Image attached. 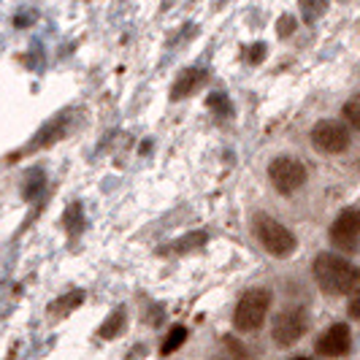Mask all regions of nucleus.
Returning <instances> with one entry per match:
<instances>
[{"instance_id": "obj_8", "label": "nucleus", "mask_w": 360, "mask_h": 360, "mask_svg": "<svg viewBox=\"0 0 360 360\" xmlns=\"http://www.w3.org/2000/svg\"><path fill=\"white\" fill-rule=\"evenodd\" d=\"M352 347V333H349V325L347 323H336L325 330L323 336L317 339V352L325 355V358H342L349 352Z\"/></svg>"}, {"instance_id": "obj_4", "label": "nucleus", "mask_w": 360, "mask_h": 360, "mask_svg": "<svg viewBox=\"0 0 360 360\" xmlns=\"http://www.w3.org/2000/svg\"><path fill=\"white\" fill-rule=\"evenodd\" d=\"M307 165L298 160V158H288V155H282V158H276V160H271L269 165V179L271 184L276 187V193H282V195H290V193H295V190H301L304 184H307Z\"/></svg>"}, {"instance_id": "obj_12", "label": "nucleus", "mask_w": 360, "mask_h": 360, "mask_svg": "<svg viewBox=\"0 0 360 360\" xmlns=\"http://www.w3.org/2000/svg\"><path fill=\"white\" fill-rule=\"evenodd\" d=\"M344 120L355 127V130H360V92L352 95V98L344 103Z\"/></svg>"}, {"instance_id": "obj_13", "label": "nucleus", "mask_w": 360, "mask_h": 360, "mask_svg": "<svg viewBox=\"0 0 360 360\" xmlns=\"http://www.w3.org/2000/svg\"><path fill=\"white\" fill-rule=\"evenodd\" d=\"M347 314H349L352 320H360V288L352 290V298H349V304H347Z\"/></svg>"}, {"instance_id": "obj_10", "label": "nucleus", "mask_w": 360, "mask_h": 360, "mask_svg": "<svg viewBox=\"0 0 360 360\" xmlns=\"http://www.w3.org/2000/svg\"><path fill=\"white\" fill-rule=\"evenodd\" d=\"M122 328H125V309H117L106 323L101 325V330H98V333H101V339H114Z\"/></svg>"}, {"instance_id": "obj_6", "label": "nucleus", "mask_w": 360, "mask_h": 360, "mask_svg": "<svg viewBox=\"0 0 360 360\" xmlns=\"http://www.w3.org/2000/svg\"><path fill=\"white\" fill-rule=\"evenodd\" d=\"M328 238L339 252H355L360 244V212L358 209H344L328 228Z\"/></svg>"}, {"instance_id": "obj_11", "label": "nucleus", "mask_w": 360, "mask_h": 360, "mask_svg": "<svg viewBox=\"0 0 360 360\" xmlns=\"http://www.w3.org/2000/svg\"><path fill=\"white\" fill-rule=\"evenodd\" d=\"M184 339H187V328H181V325L171 328V333L165 336V342H162L160 352H162V355H171V352H176L181 344H184Z\"/></svg>"}, {"instance_id": "obj_1", "label": "nucleus", "mask_w": 360, "mask_h": 360, "mask_svg": "<svg viewBox=\"0 0 360 360\" xmlns=\"http://www.w3.org/2000/svg\"><path fill=\"white\" fill-rule=\"evenodd\" d=\"M314 279L325 295H347L360 282V269L344 255L320 252L314 260Z\"/></svg>"}, {"instance_id": "obj_14", "label": "nucleus", "mask_w": 360, "mask_h": 360, "mask_svg": "<svg viewBox=\"0 0 360 360\" xmlns=\"http://www.w3.org/2000/svg\"><path fill=\"white\" fill-rule=\"evenodd\" d=\"M209 106L217 108L219 114H228V98H225V95H212V98H209Z\"/></svg>"}, {"instance_id": "obj_17", "label": "nucleus", "mask_w": 360, "mask_h": 360, "mask_svg": "<svg viewBox=\"0 0 360 360\" xmlns=\"http://www.w3.org/2000/svg\"><path fill=\"white\" fill-rule=\"evenodd\" d=\"M292 360H311V358H307V355H298V358H292Z\"/></svg>"}, {"instance_id": "obj_7", "label": "nucleus", "mask_w": 360, "mask_h": 360, "mask_svg": "<svg viewBox=\"0 0 360 360\" xmlns=\"http://www.w3.org/2000/svg\"><path fill=\"white\" fill-rule=\"evenodd\" d=\"M309 328L307 311L304 309H285L276 314V320L271 325V336L279 347H292L295 342L304 339Z\"/></svg>"}, {"instance_id": "obj_3", "label": "nucleus", "mask_w": 360, "mask_h": 360, "mask_svg": "<svg viewBox=\"0 0 360 360\" xmlns=\"http://www.w3.org/2000/svg\"><path fill=\"white\" fill-rule=\"evenodd\" d=\"M271 309V292L263 288H252L247 290L238 304H236V314H233V325L244 333H252L260 325L266 323Z\"/></svg>"}, {"instance_id": "obj_15", "label": "nucleus", "mask_w": 360, "mask_h": 360, "mask_svg": "<svg viewBox=\"0 0 360 360\" xmlns=\"http://www.w3.org/2000/svg\"><path fill=\"white\" fill-rule=\"evenodd\" d=\"M292 30H295V19L288 17V14H285V17L279 19V36L285 38V36H290Z\"/></svg>"}, {"instance_id": "obj_2", "label": "nucleus", "mask_w": 360, "mask_h": 360, "mask_svg": "<svg viewBox=\"0 0 360 360\" xmlns=\"http://www.w3.org/2000/svg\"><path fill=\"white\" fill-rule=\"evenodd\" d=\"M255 233L260 238L263 250L271 252L274 257H290V255L298 250V238L295 233L285 228L279 219H274L269 214H257L255 217Z\"/></svg>"}, {"instance_id": "obj_9", "label": "nucleus", "mask_w": 360, "mask_h": 360, "mask_svg": "<svg viewBox=\"0 0 360 360\" xmlns=\"http://www.w3.org/2000/svg\"><path fill=\"white\" fill-rule=\"evenodd\" d=\"M203 82H206V73L200 71V68H187V71L176 79V84H174V90H171V98H174V101H179V98L193 95Z\"/></svg>"}, {"instance_id": "obj_5", "label": "nucleus", "mask_w": 360, "mask_h": 360, "mask_svg": "<svg viewBox=\"0 0 360 360\" xmlns=\"http://www.w3.org/2000/svg\"><path fill=\"white\" fill-rule=\"evenodd\" d=\"M311 144L317 146L325 155H342L352 144L349 127L336 120H320L317 125L311 127Z\"/></svg>"}, {"instance_id": "obj_16", "label": "nucleus", "mask_w": 360, "mask_h": 360, "mask_svg": "<svg viewBox=\"0 0 360 360\" xmlns=\"http://www.w3.org/2000/svg\"><path fill=\"white\" fill-rule=\"evenodd\" d=\"M263 54H266V46H263V44H255L252 49H250V63H260Z\"/></svg>"}]
</instances>
